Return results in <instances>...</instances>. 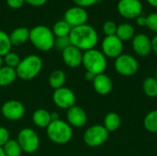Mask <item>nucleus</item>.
Listing matches in <instances>:
<instances>
[{
  "label": "nucleus",
  "instance_id": "10",
  "mask_svg": "<svg viewBox=\"0 0 157 156\" xmlns=\"http://www.w3.org/2000/svg\"><path fill=\"white\" fill-rule=\"evenodd\" d=\"M123 48V41L120 40L116 35L105 36L101 42V51L107 58H118L122 54Z\"/></svg>",
  "mask_w": 157,
  "mask_h": 156
},
{
  "label": "nucleus",
  "instance_id": "20",
  "mask_svg": "<svg viewBox=\"0 0 157 156\" xmlns=\"http://www.w3.org/2000/svg\"><path fill=\"white\" fill-rule=\"evenodd\" d=\"M17 78L16 69L3 65L0 68V86H7L13 84Z\"/></svg>",
  "mask_w": 157,
  "mask_h": 156
},
{
  "label": "nucleus",
  "instance_id": "19",
  "mask_svg": "<svg viewBox=\"0 0 157 156\" xmlns=\"http://www.w3.org/2000/svg\"><path fill=\"white\" fill-rule=\"evenodd\" d=\"M32 121L35 126L40 129H46L52 122L51 112L45 108L36 109L32 114Z\"/></svg>",
  "mask_w": 157,
  "mask_h": 156
},
{
  "label": "nucleus",
  "instance_id": "22",
  "mask_svg": "<svg viewBox=\"0 0 157 156\" xmlns=\"http://www.w3.org/2000/svg\"><path fill=\"white\" fill-rule=\"evenodd\" d=\"M49 85L54 90L59 89L61 87L64 86V84L66 82V75L65 73L63 70H54L52 71L48 79Z\"/></svg>",
  "mask_w": 157,
  "mask_h": 156
},
{
  "label": "nucleus",
  "instance_id": "27",
  "mask_svg": "<svg viewBox=\"0 0 157 156\" xmlns=\"http://www.w3.org/2000/svg\"><path fill=\"white\" fill-rule=\"evenodd\" d=\"M3 150L6 156H21L22 149L17 140L10 139L4 146Z\"/></svg>",
  "mask_w": 157,
  "mask_h": 156
},
{
  "label": "nucleus",
  "instance_id": "44",
  "mask_svg": "<svg viewBox=\"0 0 157 156\" xmlns=\"http://www.w3.org/2000/svg\"><path fill=\"white\" fill-rule=\"evenodd\" d=\"M155 79L157 80V69H156V71H155Z\"/></svg>",
  "mask_w": 157,
  "mask_h": 156
},
{
  "label": "nucleus",
  "instance_id": "13",
  "mask_svg": "<svg viewBox=\"0 0 157 156\" xmlns=\"http://www.w3.org/2000/svg\"><path fill=\"white\" fill-rule=\"evenodd\" d=\"M63 19L72 28L78 27L86 24L88 20V13L86 8L78 6H73L65 10Z\"/></svg>",
  "mask_w": 157,
  "mask_h": 156
},
{
  "label": "nucleus",
  "instance_id": "43",
  "mask_svg": "<svg viewBox=\"0 0 157 156\" xmlns=\"http://www.w3.org/2000/svg\"><path fill=\"white\" fill-rule=\"evenodd\" d=\"M3 65H4V63H3V59H2V57H0V68H1Z\"/></svg>",
  "mask_w": 157,
  "mask_h": 156
},
{
  "label": "nucleus",
  "instance_id": "3",
  "mask_svg": "<svg viewBox=\"0 0 157 156\" xmlns=\"http://www.w3.org/2000/svg\"><path fill=\"white\" fill-rule=\"evenodd\" d=\"M43 62L37 54H29L21 59L19 64L16 68L17 75L19 79L29 81L34 79L42 70Z\"/></svg>",
  "mask_w": 157,
  "mask_h": 156
},
{
  "label": "nucleus",
  "instance_id": "28",
  "mask_svg": "<svg viewBox=\"0 0 157 156\" xmlns=\"http://www.w3.org/2000/svg\"><path fill=\"white\" fill-rule=\"evenodd\" d=\"M12 43L9 38V34L0 29V57H4L6 53L11 51Z\"/></svg>",
  "mask_w": 157,
  "mask_h": 156
},
{
  "label": "nucleus",
  "instance_id": "11",
  "mask_svg": "<svg viewBox=\"0 0 157 156\" xmlns=\"http://www.w3.org/2000/svg\"><path fill=\"white\" fill-rule=\"evenodd\" d=\"M52 101L57 108L67 110L75 105L76 97L72 89L63 86L54 90L52 94Z\"/></svg>",
  "mask_w": 157,
  "mask_h": 156
},
{
  "label": "nucleus",
  "instance_id": "24",
  "mask_svg": "<svg viewBox=\"0 0 157 156\" xmlns=\"http://www.w3.org/2000/svg\"><path fill=\"white\" fill-rule=\"evenodd\" d=\"M52 33L55 38H60V37H68L71 30L72 27L63 18L58 21H56L52 28Z\"/></svg>",
  "mask_w": 157,
  "mask_h": 156
},
{
  "label": "nucleus",
  "instance_id": "21",
  "mask_svg": "<svg viewBox=\"0 0 157 156\" xmlns=\"http://www.w3.org/2000/svg\"><path fill=\"white\" fill-rule=\"evenodd\" d=\"M116 36L122 41L131 40L135 36V29L130 23H121L117 27Z\"/></svg>",
  "mask_w": 157,
  "mask_h": 156
},
{
  "label": "nucleus",
  "instance_id": "9",
  "mask_svg": "<svg viewBox=\"0 0 157 156\" xmlns=\"http://www.w3.org/2000/svg\"><path fill=\"white\" fill-rule=\"evenodd\" d=\"M117 10L122 17L135 19L142 15L144 6L140 0H120L117 5Z\"/></svg>",
  "mask_w": 157,
  "mask_h": 156
},
{
  "label": "nucleus",
  "instance_id": "35",
  "mask_svg": "<svg viewBox=\"0 0 157 156\" xmlns=\"http://www.w3.org/2000/svg\"><path fill=\"white\" fill-rule=\"evenodd\" d=\"M7 6L12 9H18L25 4V0H6Z\"/></svg>",
  "mask_w": 157,
  "mask_h": 156
},
{
  "label": "nucleus",
  "instance_id": "30",
  "mask_svg": "<svg viewBox=\"0 0 157 156\" xmlns=\"http://www.w3.org/2000/svg\"><path fill=\"white\" fill-rule=\"evenodd\" d=\"M117 27H118V25L114 21L108 20V21L104 22V24L102 26V30H103L105 36H112V35H116Z\"/></svg>",
  "mask_w": 157,
  "mask_h": 156
},
{
  "label": "nucleus",
  "instance_id": "33",
  "mask_svg": "<svg viewBox=\"0 0 157 156\" xmlns=\"http://www.w3.org/2000/svg\"><path fill=\"white\" fill-rule=\"evenodd\" d=\"M9 140H10L9 131L5 127L0 126V147H3Z\"/></svg>",
  "mask_w": 157,
  "mask_h": 156
},
{
  "label": "nucleus",
  "instance_id": "34",
  "mask_svg": "<svg viewBox=\"0 0 157 156\" xmlns=\"http://www.w3.org/2000/svg\"><path fill=\"white\" fill-rule=\"evenodd\" d=\"M73 2L75 4V6H81L83 8H86L97 4L98 0H73Z\"/></svg>",
  "mask_w": 157,
  "mask_h": 156
},
{
  "label": "nucleus",
  "instance_id": "15",
  "mask_svg": "<svg viewBox=\"0 0 157 156\" xmlns=\"http://www.w3.org/2000/svg\"><path fill=\"white\" fill-rule=\"evenodd\" d=\"M87 115L84 108L75 105L66 110V122L72 128H82L86 124Z\"/></svg>",
  "mask_w": 157,
  "mask_h": 156
},
{
  "label": "nucleus",
  "instance_id": "23",
  "mask_svg": "<svg viewBox=\"0 0 157 156\" xmlns=\"http://www.w3.org/2000/svg\"><path fill=\"white\" fill-rule=\"evenodd\" d=\"M121 119L118 113L109 112L104 118L103 126L109 132L116 131L121 127Z\"/></svg>",
  "mask_w": 157,
  "mask_h": 156
},
{
  "label": "nucleus",
  "instance_id": "31",
  "mask_svg": "<svg viewBox=\"0 0 157 156\" xmlns=\"http://www.w3.org/2000/svg\"><path fill=\"white\" fill-rule=\"evenodd\" d=\"M70 45H71V41H70L69 36L68 37H60V38H55L53 48L63 51L64 49H66Z\"/></svg>",
  "mask_w": 157,
  "mask_h": 156
},
{
  "label": "nucleus",
  "instance_id": "42",
  "mask_svg": "<svg viewBox=\"0 0 157 156\" xmlns=\"http://www.w3.org/2000/svg\"><path fill=\"white\" fill-rule=\"evenodd\" d=\"M0 156H6L4 150H3V147H0Z\"/></svg>",
  "mask_w": 157,
  "mask_h": 156
},
{
  "label": "nucleus",
  "instance_id": "12",
  "mask_svg": "<svg viewBox=\"0 0 157 156\" xmlns=\"http://www.w3.org/2000/svg\"><path fill=\"white\" fill-rule=\"evenodd\" d=\"M26 109L24 105L15 99L7 100L3 103L1 107V113L2 116L10 121H17L20 120L25 115Z\"/></svg>",
  "mask_w": 157,
  "mask_h": 156
},
{
  "label": "nucleus",
  "instance_id": "5",
  "mask_svg": "<svg viewBox=\"0 0 157 156\" xmlns=\"http://www.w3.org/2000/svg\"><path fill=\"white\" fill-rule=\"evenodd\" d=\"M82 65L85 67L86 72H89L95 75L104 74L108 66L107 57L101 51L95 48L83 52Z\"/></svg>",
  "mask_w": 157,
  "mask_h": 156
},
{
  "label": "nucleus",
  "instance_id": "38",
  "mask_svg": "<svg viewBox=\"0 0 157 156\" xmlns=\"http://www.w3.org/2000/svg\"><path fill=\"white\" fill-rule=\"evenodd\" d=\"M152 51L157 55V35L152 39Z\"/></svg>",
  "mask_w": 157,
  "mask_h": 156
},
{
  "label": "nucleus",
  "instance_id": "25",
  "mask_svg": "<svg viewBox=\"0 0 157 156\" xmlns=\"http://www.w3.org/2000/svg\"><path fill=\"white\" fill-rule=\"evenodd\" d=\"M143 90L144 94L152 98L157 97V80L155 77H146L143 83Z\"/></svg>",
  "mask_w": 157,
  "mask_h": 156
},
{
  "label": "nucleus",
  "instance_id": "37",
  "mask_svg": "<svg viewBox=\"0 0 157 156\" xmlns=\"http://www.w3.org/2000/svg\"><path fill=\"white\" fill-rule=\"evenodd\" d=\"M136 20V24L139 27H146V16H139L138 17L135 18Z\"/></svg>",
  "mask_w": 157,
  "mask_h": 156
},
{
  "label": "nucleus",
  "instance_id": "36",
  "mask_svg": "<svg viewBox=\"0 0 157 156\" xmlns=\"http://www.w3.org/2000/svg\"><path fill=\"white\" fill-rule=\"evenodd\" d=\"M48 0H25V3L31 6H42L47 3Z\"/></svg>",
  "mask_w": 157,
  "mask_h": 156
},
{
  "label": "nucleus",
  "instance_id": "32",
  "mask_svg": "<svg viewBox=\"0 0 157 156\" xmlns=\"http://www.w3.org/2000/svg\"><path fill=\"white\" fill-rule=\"evenodd\" d=\"M146 27L157 33V13H151L146 16Z\"/></svg>",
  "mask_w": 157,
  "mask_h": 156
},
{
  "label": "nucleus",
  "instance_id": "29",
  "mask_svg": "<svg viewBox=\"0 0 157 156\" xmlns=\"http://www.w3.org/2000/svg\"><path fill=\"white\" fill-rule=\"evenodd\" d=\"M2 59H3L4 65L14 68V69H16L17 67V65L19 64V63L21 61V58L19 57V55L12 51H9L8 53H6L4 57H2Z\"/></svg>",
  "mask_w": 157,
  "mask_h": 156
},
{
  "label": "nucleus",
  "instance_id": "1",
  "mask_svg": "<svg viewBox=\"0 0 157 156\" xmlns=\"http://www.w3.org/2000/svg\"><path fill=\"white\" fill-rule=\"evenodd\" d=\"M69 39L71 45L78 48L84 52L96 48L98 42V34L94 27L86 23L72 28Z\"/></svg>",
  "mask_w": 157,
  "mask_h": 156
},
{
  "label": "nucleus",
  "instance_id": "8",
  "mask_svg": "<svg viewBox=\"0 0 157 156\" xmlns=\"http://www.w3.org/2000/svg\"><path fill=\"white\" fill-rule=\"evenodd\" d=\"M114 67L119 74L129 77L136 74L139 69V63L132 55L122 53L115 59Z\"/></svg>",
  "mask_w": 157,
  "mask_h": 156
},
{
  "label": "nucleus",
  "instance_id": "4",
  "mask_svg": "<svg viewBox=\"0 0 157 156\" xmlns=\"http://www.w3.org/2000/svg\"><path fill=\"white\" fill-rule=\"evenodd\" d=\"M46 133L51 142L56 144H66L73 138V128L63 120L52 121L46 128Z\"/></svg>",
  "mask_w": 157,
  "mask_h": 156
},
{
  "label": "nucleus",
  "instance_id": "7",
  "mask_svg": "<svg viewBox=\"0 0 157 156\" xmlns=\"http://www.w3.org/2000/svg\"><path fill=\"white\" fill-rule=\"evenodd\" d=\"M109 132L105 129L103 125H93L87 128L84 133V143L92 148L101 146L109 139Z\"/></svg>",
  "mask_w": 157,
  "mask_h": 156
},
{
  "label": "nucleus",
  "instance_id": "2",
  "mask_svg": "<svg viewBox=\"0 0 157 156\" xmlns=\"http://www.w3.org/2000/svg\"><path fill=\"white\" fill-rule=\"evenodd\" d=\"M31 44L40 51H49L54 47L55 37L50 27L38 25L29 29V40Z\"/></svg>",
  "mask_w": 157,
  "mask_h": 156
},
{
  "label": "nucleus",
  "instance_id": "17",
  "mask_svg": "<svg viewBox=\"0 0 157 156\" xmlns=\"http://www.w3.org/2000/svg\"><path fill=\"white\" fill-rule=\"evenodd\" d=\"M92 84L94 90L101 96H106L109 94L113 88V83L111 78L105 73L96 75Z\"/></svg>",
  "mask_w": 157,
  "mask_h": 156
},
{
  "label": "nucleus",
  "instance_id": "14",
  "mask_svg": "<svg viewBox=\"0 0 157 156\" xmlns=\"http://www.w3.org/2000/svg\"><path fill=\"white\" fill-rule=\"evenodd\" d=\"M133 51L141 57H146L152 52V40L144 33L135 34L132 40Z\"/></svg>",
  "mask_w": 157,
  "mask_h": 156
},
{
  "label": "nucleus",
  "instance_id": "16",
  "mask_svg": "<svg viewBox=\"0 0 157 156\" xmlns=\"http://www.w3.org/2000/svg\"><path fill=\"white\" fill-rule=\"evenodd\" d=\"M62 59L66 66L70 68H77L82 65L83 51L78 48L70 45L62 51Z\"/></svg>",
  "mask_w": 157,
  "mask_h": 156
},
{
  "label": "nucleus",
  "instance_id": "40",
  "mask_svg": "<svg viewBox=\"0 0 157 156\" xmlns=\"http://www.w3.org/2000/svg\"><path fill=\"white\" fill-rule=\"evenodd\" d=\"M51 119H52V121L58 120H60V114L57 111H52L51 112Z\"/></svg>",
  "mask_w": 157,
  "mask_h": 156
},
{
  "label": "nucleus",
  "instance_id": "39",
  "mask_svg": "<svg viewBox=\"0 0 157 156\" xmlns=\"http://www.w3.org/2000/svg\"><path fill=\"white\" fill-rule=\"evenodd\" d=\"M95 76H96L95 74H91V73H89V72H86V74H85L86 80H87V81H89V82H93Z\"/></svg>",
  "mask_w": 157,
  "mask_h": 156
},
{
  "label": "nucleus",
  "instance_id": "18",
  "mask_svg": "<svg viewBox=\"0 0 157 156\" xmlns=\"http://www.w3.org/2000/svg\"><path fill=\"white\" fill-rule=\"evenodd\" d=\"M9 38L12 46H21L29 40V29L27 27H18L11 31Z\"/></svg>",
  "mask_w": 157,
  "mask_h": 156
},
{
  "label": "nucleus",
  "instance_id": "6",
  "mask_svg": "<svg viewBox=\"0 0 157 156\" xmlns=\"http://www.w3.org/2000/svg\"><path fill=\"white\" fill-rule=\"evenodd\" d=\"M17 141L22 152L26 154H33L40 147V137L31 128L21 129L17 133Z\"/></svg>",
  "mask_w": 157,
  "mask_h": 156
},
{
  "label": "nucleus",
  "instance_id": "26",
  "mask_svg": "<svg viewBox=\"0 0 157 156\" xmlns=\"http://www.w3.org/2000/svg\"><path fill=\"white\" fill-rule=\"evenodd\" d=\"M144 126L146 131L157 133V109L150 111L144 119Z\"/></svg>",
  "mask_w": 157,
  "mask_h": 156
},
{
  "label": "nucleus",
  "instance_id": "41",
  "mask_svg": "<svg viewBox=\"0 0 157 156\" xmlns=\"http://www.w3.org/2000/svg\"><path fill=\"white\" fill-rule=\"evenodd\" d=\"M146 1H147V3H148L150 6H152L157 8V0H146Z\"/></svg>",
  "mask_w": 157,
  "mask_h": 156
}]
</instances>
